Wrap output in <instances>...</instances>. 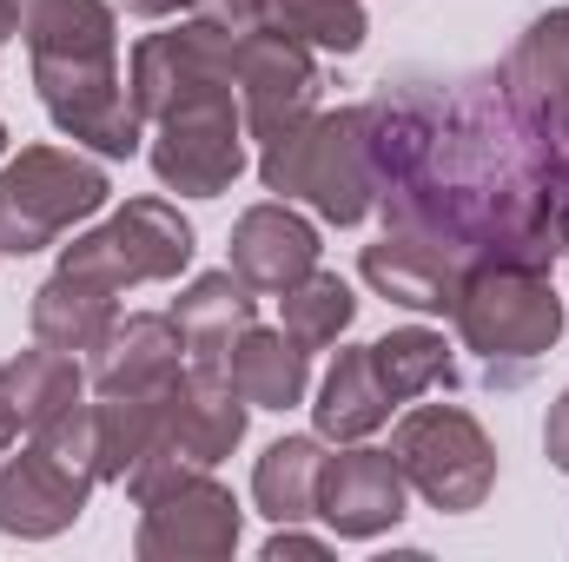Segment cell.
Segmentation results:
<instances>
[{
    "mask_svg": "<svg viewBox=\"0 0 569 562\" xmlns=\"http://www.w3.org/2000/svg\"><path fill=\"white\" fill-rule=\"evenodd\" d=\"M113 7H127L140 20H186V13H199V0H113Z\"/></svg>",
    "mask_w": 569,
    "mask_h": 562,
    "instance_id": "33",
    "label": "cell"
},
{
    "mask_svg": "<svg viewBox=\"0 0 569 562\" xmlns=\"http://www.w3.org/2000/svg\"><path fill=\"white\" fill-rule=\"evenodd\" d=\"M192 252L199 232L172 199H127L93 232H73V245H60V272L107 291H133V284H172L192 265Z\"/></svg>",
    "mask_w": 569,
    "mask_h": 562,
    "instance_id": "7",
    "label": "cell"
},
{
    "mask_svg": "<svg viewBox=\"0 0 569 562\" xmlns=\"http://www.w3.org/2000/svg\"><path fill=\"white\" fill-rule=\"evenodd\" d=\"M219 371L232 378V391L252 404V411H298L311 398V351L298 338H284V324H246L232 338V351L219 358Z\"/></svg>",
    "mask_w": 569,
    "mask_h": 562,
    "instance_id": "19",
    "label": "cell"
},
{
    "mask_svg": "<svg viewBox=\"0 0 569 562\" xmlns=\"http://www.w3.org/2000/svg\"><path fill=\"white\" fill-rule=\"evenodd\" d=\"M503 87L523 107V120L569 159V7L537 13L517 33V47L503 60Z\"/></svg>",
    "mask_w": 569,
    "mask_h": 562,
    "instance_id": "16",
    "label": "cell"
},
{
    "mask_svg": "<svg viewBox=\"0 0 569 562\" xmlns=\"http://www.w3.org/2000/svg\"><path fill=\"white\" fill-rule=\"evenodd\" d=\"M266 27L305 40L311 53H358L371 33L365 0H266Z\"/></svg>",
    "mask_w": 569,
    "mask_h": 562,
    "instance_id": "29",
    "label": "cell"
},
{
    "mask_svg": "<svg viewBox=\"0 0 569 562\" xmlns=\"http://www.w3.org/2000/svg\"><path fill=\"white\" fill-rule=\"evenodd\" d=\"M450 324H457L463 351H477L490 364V384H523L563 338V298H557L550 272H537V265L477 259L457 284Z\"/></svg>",
    "mask_w": 569,
    "mask_h": 562,
    "instance_id": "3",
    "label": "cell"
},
{
    "mask_svg": "<svg viewBox=\"0 0 569 562\" xmlns=\"http://www.w3.org/2000/svg\"><path fill=\"white\" fill-rule=\"evenodd\" d=\"M33 93L47 120L93 159H133L146 152V120L133 107L120 53H73V60H33Z\"/></svg>",
    "mask_w": 569,
    "mask_h": 562,
    "instance_id": "8",
    "label": "cell"
},
{
    "mask_svg": "<svg viewBox=\"0 0 569 562\" xmlns=\"http://www.w3.org/2000/svg\"><path fill=\"white\" fill-rule=\"evenodd\" d=\"M391 391L378 384V364H371V344H345L331 358V371L318 378L311 391V423L325 443H365L391 423Z\"/></svg>",
    "mask_w": 569,
    "mask_h": 562,
    "instance_id": "20",
    "label": "cell"
},
{
    "mask_svg": "<svg viewBox=\"0 0 569 562\" xmlns=\"http://www.w3.org/2000/svg\"><path fill=\"white\" fill-rule=\"evenodd\" d=\"M80 398H87V364L73 351H53V344L33 338L27 351L0 358V404L13 411L20 430L53 423L67 404H80Z\"/></svg>",
    "mask_w": 569,
    "mask_h": 562,
    "instance_id": "22",
    "label": "cell"
},
{
    "mask_svg": "<svg viewBox=\"0 0 569 562\" xmlns=\"http://www.w3.org/2000/svg\"><path fill=\"white\" fill-rule=\"evenodd\" d=\"M246 418L252 404L232 391V378L219 364H192L159 391V430H166V450L179 463H199V470H219L239 443H246Z\"/></svg>",
    "mask_w": 569,
    "mask_h": 562,
    "instance_id": "13",
    "label": "cell"
},
{
    "mask_svg": "<svg viewBox=\"0 0 569 562\" xmlns=\"http://www.w3.org/2000/svg\"><path fill=\"white\" fill-rule=\"evenodd\" d=\"M318 259H325V239L305 212H291V199H266V205L239 212V225H232V272L266 298H279L284 284L318 272Z\"/></svg>",
    "mask_w": 569,
    "mask_h": 562,
    "instance_id": "18",
    "label": "cell"
},
{
    "mask_svg": "<svg viewBox=\"0 0 569 562\" xmlns=\"http://www.w3.org/2000/svg\"><path fill=\"white\" fill-rule=\"evenodd\" d=\"M0 259H7V252H0Z\"/></svg>",
    "mask_w": 569,
    "mask_h": 562,
    "instance_id": "37",
    "label": "cell"
},
{
    "mask_svg": "<svg viewBox=\"0 0 569 562\" xmlns=\"http://www.w3.org/2000/svg\"><path fill=\"white\" fill-rule=\"evenodd\" d=\"M318 53L291 33L272 27H252L239 33V60H232V93H239V113H246V133L266 145L279 140L284 127H298L305 113H318Z\"/></svg>",
    "mask_w": 569,
    "mask_h": 562,
    "instance_id": "11",
    "label": "cell"
},
{
    "mask_svg": "<svg viewBox=\"0 0 569 562\" xmlns=\"http://www.w3.org/2000/svg\"><path fill=\"white\" fill-rule=\"evenodd\" d=\"M199 13H206V20H219V27H232V33L266 27V0H199Z\"/></svg>",
    "mask_w": 569,
    "mask_h": 562,
    "instance_id": "31",
    "label": "cell"
},
{
    "mask_svg": "<svg viewBox=\"0 0 569 562\" xmlns=\"http://www.w3.org/2000/svg\"><path fill=\"white\" fill-rule=\"evenodd\" d=\"M318 470H325V436H279L252 463V503L266 523H305L318 516Z\"/></svg>",
    "mask_w": 569,
    "mask_h": 562,
    "instance_id": "25",
    "label": "cell"
},
{
    "mask_svg": "<svg viewBox=\"0 0 569 562\" xmlns=\"http://www.w3.org/2000/svg\"><path fill=\"white\" fill-rule=\"evenodd\" d=\"M405 470L391 450H371V443H345L338 456L325 450V470H318V523L345 543H371L385 530L405 523Z\"/></svg>",
    "mask_w": 569,
    "mask_h": 562,
    "instance_id": "12",
    "label": "cell"
},
{
    "mask_svg": "<svg viewBox=\"0 0 569 562\" xmlns=\"http://www.w3.org/2000/svg\"><path fill=\"white\" fill-rule=\"evenodd\" d=\"M371 364H378V384L391 391V404H411L425 391H450L457 384V358L443 344V331L430 324H398L371 344Z\"/></svg>",
    "mask_w": 569,
    "mask_h": 562,
    "instance_id": "27",
    "label": "cell"
},
{
    "mask_svg": "<svg viewBox=\"0 0 569 562\" xmlns=\"http://www.w3.org/2000/svg\"><path fill=\"white\" fill-rule=\"evenodd\" d=\"M179 371H186V338L172 311H120L113 331L93 344L87 384L100 398H159Z\"/></svg>",
    "mask_w": 569,
    "mask_h": 562,
    "instance_id": "15",
    "label": "cell"
},
{
    "mask_svg": "<svg viewBox=\"0 0 569 562\" xmlns=\"http://www.w3.org/2000/svg\"><path fill=\"white\" fill-rule=\"evenodd\" d=\"M127 496L140 503V536H133L140 562H226L239 550L246 530L239 496L212 470L179 463L172 450L146 456L127 476Z\"/></svg>",
    "mask_w": 569,
    "mask_h": 562,
    "instance_id": "4",
    "label": "cell"
},
{
    "mask_svg": "<svg viewBox=\"0 0 569 562\" xmlns=\"http://www.w3.org/2000/svg\"><path fill=\"white\" fill-rule=\"evenodd\" d=\"M27 60H73V53H120V7L113 0H20Z\"/></svg>",
    "mask_w": 569,
    "mask_h": 562,
    "instance_id": "24",
    "label": "cell"
},
{
    "mask_svg": "<svg viewBox=\"0 0 569 562\" xmlns=\"http://www.w3.org/2000/svg\"><path fill=\"white\" fill-rule=\"evenodd\" d=\"M152 159V179L179 199H219L239 185L246 172V113H239V93H219V100H192L179 113H166L146 140Z\"/></svg>",
    "mask_w": 569,
    "mask_h": 562,
    "instance_id": "10",
    "label": "cell"
},
{
    "mask_svg": "<svg viewBox=\"0 0 569 562\" xmlns=\"http://www.w3.org/2000/svg\"><path fill=\"white\" fill-rule=\"evenodd\" d=\"M266 562H284V556H331V543L325 536H305L298 523H272V536H266Z\"/></svg>",
    "mask_w": 569,
    "mask_h": 562,
    "instance_id": "30",
    "label": "cell"
},
{
    "mask_svg": "<svg viewBox=\"0 0 569 562\" xmlns=\"http://www.w3.org/2000/svg\"><path fill=\"white\" fill-rule=\"evenodd\" d=\"M358 272L365 284L378 291V298H391V304H405V311H450L457 304V284L470 272V259L463 252H450L443 239H425V232H398V225H385V239L378 245H365V259H358Z\"/></svg>",
    "mask_w": 569,
    "mask_h": 562,
    "instance_id": "17",
    "label": "cell"
},
{
    "mask_svg": "<svg viewBox=\"0 0 569 562\" xmlns=\"http://www.w3.org/2000/svg\"><path fill=\"white\" fill-rule=\"evenodd\" d=\"M391 456L405 483L437 516H470L497 490V443L463 404H418L391 430Z\"/></svg>",
    "mask_w": 569,
    "mask_h": 562,
    "instance_id": "6",
    "label": "cell"
},
{
    "mask_svg": "<svg viewBox=\"0 0 569 562\" xmlns=\"http://www.w3.org/2000/svg\"><path fill=\"white\" fill-rule=\"evenodd\" d=\"M87 496H93V476L33 436L20 456L0 463V536L53 543L87 516Z\"/></svg>",
    "mask_w": 569,
    "mask_h": 562,
    "instance_id": "14",
    "label": "cell"
},
{
    "mask_svg": "<svg viewBox=\"0 0 569 562\" xmlns=\"http://www.w3.org/2000/svg\"><path fill=\"white\" fill-rule=\"evenodd\" d=\"M543 456H550V470L569 476V391L550 404V418H543Z\"/></svg>",
    "mask_w": 569,
    "mask_h": 562,
    "instance_id": "32",
    "label": "cell"
},
{
    "mask_svg": "<svg viewBox=\"0 0 569 562\" xmlns=\"http://www.w3.org/2000/svg\"><path fill=\"white\" fill-rule=\"evenodd\" d=\"M259 179L291 205H311L325 225H365L378 212V152L365 107H318L279 140L259 145Z\"/></svg>",
    "mask_w": 569,
    "mask_h": 562,
    "instance_id": "2",
    "label": "cell"
},
{
    "mask_svg": "<svg viewBox=\"0 0 569 562\" xmlns=\"http://www.w3.org/2000/svg\"><path fill=\"white\" fill-rule=\"evenodd\" d=\"M351 318H358V291L338 279V272H305L298 284H284L279 291V324L284 338H298L305 351H325V344H338L345 331H351Z\"/></svg>",
    "mask_w": 569,
    "mask_h": 562,
    "instance_id": "28",
    "label": "cell"
},
{
    "mask_svg": "<svg viewBox=\"0 0 569 562\" xmlns=\"http://www.w3.org/2000/svg\"><path fill=\"white\" fill-rule=\"evenodd\" d=\"M113 318H120V291H107V284H93V279H73L60 265H53V279L33 291V304H27L33 338L53 344V351H73V358L80 351L93 358V344L113 331Z\"/></svg>",
    "mask_w": 569,
    "mask_h": 562,
    "instance_id": "23",
    "label": "cell"
},
{
    "mask_svg": "<svg viewBox=\"0 0 569 562\" xmlns=\"http://www.w3.org/2000/svg\"><path fill=\"white\" fill-rule=\"evenodd\" d=\"M159 450H166L159 398H100L93 404V476L100 483H127Z\"/></svg>",
    "mask_w": 569,
    "mask_h": 562,
    "instance_id": "26",
    "label": "cell"
},
{
    "mask_svg": "<svg viewBox=\"0 0 569 562\" xmlns=\"http://www.w3.org/2000/svg\"><path fill=\"white\" fill-rule=\"evenodd\" d=\"M172 324H179L192 364H219L232 351V338L246 324H259V291L239 279L232 265L226 272H199V279H186V291L172 298Z\"/></svg>",
    "mask_w": 569,
    "mask_h": 562,
    "instance_id": "21",
    "label": "cell"
},
{
    "mask_svg": "<svg viewBox=\"0 0 569 562\" xmlns=\"http://www.w3.org/2000/svg\"><path fill=\"white\" fill-rule=\"evenodd\" d=\"M385 225L450 252L550 272L569 252V159L510 100L503 73L385 80L371 100Z\"/></svg>",
    "mask_w": 569,
    "mask_h": 562,
    "instance_id": "1",
    "label": "cell"
},
{
    "mask_svg": "<svg viewBox=\"0 0 569 562\" xmlns=\"http://www.w3.org/2000/svg\"><path fill=\"white\" fill-rule=\"evenodd\" d=\"M13 436H20V423H13V411H7V404H0V456L13 450Z\"/></svg>",
    "mask_w": 569,
    "mask_h": 562,
    "instance_id": "35",
    "label": "cell"
},
{
    "mask_svg": "<svg viewBox=\"0 0 569 562\" xmlns=\"http://www.w3.org/2000/svg\"><path fill=\"white\" fill-rule=\"evenodd\" d=\"M0 159H7V127H0Z\"/></svg>",
    "mask_w": 569,
    "mask_h": 562,
    "instance_id": "36",
    "label": "cell"
},
{
    "mask_svg": "<svg viewBox=\"0 0 569 562\" xmlns=\"http://www.w3.org/2000/svg\"><path fill=\"white\" fill-rule=\"evenodd\" d=\"M20 33V0H0V47Z\"/></svg>",
    "mask_w": 569,
    "mask_h": 562,
    "instance_id": "34",
    "label": "cell"
},
{
    "mask_svg": "<svg viewBox=\"0 0 569 562\" xmlns=\"http://www.w3.org/2000/svg\"><path fill=\"white\" fill-rule=\"evenodd\" d=\"M107 199L113 179L80 145H20L13 159H0V252L33 259L107 212Z\"/></svg>",
    "mask_w": 569,
    "mask_h": 562,
    "instance_id": "5",
    "label": "cell"
},
{
    "mask_svg": "<svg viewBox=\"0 0 569 562\" xmlns=\"http://www.w3.org/2000/svg\"><path fill=\"white\" fill-rule=\"evenodd\" d=\"M232 60H239V33L206 20V13H186L166 33H146L127 60V87H133L140 120L159 127L166 113H179L192 100L232 93Z\"/></svg>",
    "mask_w": 569,
    "mask_h": 562,
    "instance_id": "9",
    "label": "cell"
}]
</instances>
